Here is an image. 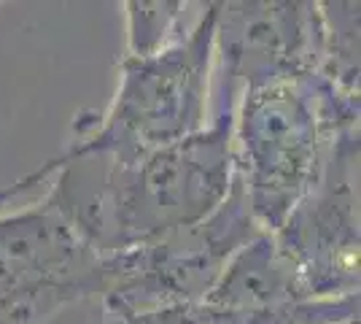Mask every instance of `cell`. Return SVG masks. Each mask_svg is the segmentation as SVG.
<instances>
[{
	"label": "cell",
	"instance_id": "cell-8",
	"mask_svg": "<svg viewBox=\"0 0 361 324\" xmlns=\"http://www.w3.org/2000/svg\"><path fill=\"white\" fill-rule=\"evenodd\" d=\"M205 300L251 313L283 311L307 303L291 265L275 246L270 232H259L229 260Z\"/></svg>",
	"mask_w": 361,
	"mask_h": 324
},
{
	"label": "cell",
	"instance_id": "cell-2",
	"mask_svg": "<svg viewBox=\"0 0 361 324\" xmlns=\"http://www.w3.org/2000/svg\"><path fill=\"white\" fill-rule=\"evenodd\" d=\"M359 92L329 78L245 90L232 108V157L256 224L275 232L326 168L334 138L359 127Z\"/></svg>",
	"mask_w": 361,
	"mask_h": 324
},
{
	"label": "cell",
	"instance_id": "cell-3",
	"mask_svg": "<svg viewBox=\"0 0 361 324\" xmlns=\"http://www.w3.org/2000/svg\"><path fill=\"white\" fill-rule=\"evenodd\" d=\"M316 76L359 92V3H219L211 114L245 90Z\"/></svg>",
	"mask_w": 361,
	"mask_h": 324
},
{
	"label": "cell",
	"instance_id": "cell-6",
	"mask_svg": "<svg viewBox=\"0 0 361 324\" xmlns=\"http://www.w3.org/2000/svg\"><path fill=\"white\" fill-rule=\"evenodd\" d=\"M106 287L108 260L44 198L0 214V324H46Z\"/></svg>",
	"mask_w": 361,
	"mask_h": 324
},
{
	"label": "cell",
	"instance_id": "cell-11",
	"mask_svg": "<svg viewBox=\"0 0 361 324\" xmlns=\"http://www.w3.org/2000/svg\"><path fill=\"white\" fill-rule=\"evenodd\" d=\"M340 324H359V319H350V322H340Z\"/></svg>",
	"mask_w": 361,
	"mask_h": 324
},
{
	"label": "cell",
	"instance_id": "cell-4",
	"mask_svg": "<svg viewBox=\"0 0 361 324\" xmlns=\"http://www.w3.org/2000/svg\"><path fill=\"white\" fill-rule=\"evenodd\" d=\"M216 11L219 3H202L195 28L157 54H124L111 103L78 114L73 136L51 160L127 162L200 133L211 119Z\"/></svg>",
	"mask_w": 361,
	"mask_h": 324
},
{
	"label": "cell",
	"instance_id": "cell-9",
	"mask_svg": "<svg viewBox=\"0 0 361 324\" xmlns=\"http://www.w3.org/2000/svg\"><path fill=\"white\" fill-rule=\"evenodd\" d=\"M359 319V297L345 300H307L283 311H235L211 300L180 303L149 311L100 308L97 324H340Z\"/></svg>",
	"mask_w": 361,
	"mask_h": 324
},
{
	"label": "cell",
	"instance_id": "cell-5",
	"mask_svg": "<svg viewBox=\"0 0 361 324\" xmlns=\"http://www.w3.org/2000/svg\"><path fill=\"white\" fill-rule=\"evenodd\" d=\"M259 232L264 230L235 179L226 200L202 222L106 257L108 287L100 308L149 311L205 300L229 260Z\"/></svg>",
	"mask_w": 361,
	"mask_h": 324
},
{
	"label": "cell",
	"instance_id": "cell-1",
	"mask_svg": "<svg viewBox=\"0 0 361 324\" xmlns=\"http://www.w3.org/2000/svg\"><path fill=\"white\" fill-rule=\"evenodd\" d=\"M38 184H49L44 200L97 254L151 244L202 222L226 200L235 184L232 111L211 114L200 133L127 162L49 157L16 184L0 186V208Z\"/></svg>",
	"mask_w": 361,
	"mask_h": 324
},
{
	"label": "cell",
	"instance_id": "cell-10",
	"mask_svg": "<svg viewBox=\"0 0 361 324\" xmlns=\"http://www.w3.org/2000/svg\"><path fill=\"white\" fill-rule=\"evenodd\" d=\"M124 28H127V52L130 57H146L173 47L195 28L202 3L192 14V3H124Z\"/></svg>",
	"mask_w": 361,
	"mask_h": 324
},
{
	"label": "cell",
	"instance_id": "cell-7",
	"mask_svg": "<svg viewBox=\"0 0 361 324\" xmlns=\"http://www.w3.org/2000/svg\"><path fill=\"white\" fill-rule=\"evenodd\" d=\"M270 235L307 300L359 297V127L334 138L321 179Z\"/></svg>",
	"mask_w": 361,
	"mask_h": 324
}]
</instances>
